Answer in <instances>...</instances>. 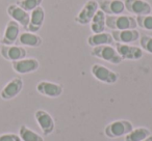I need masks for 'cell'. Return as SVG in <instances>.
Instances as JSON below:
<instances>
[{
  "instance_id": "obj_1",
  "label": "cell",
  "mask_w": 152,
  "mask_h": 141,
  "mask_svg": "<svg viewBox=\"0 0 152 141\" xmlns=\"http://www.w3.org/2000/svg\"><path fill=\"white\" fill-rule=\"evenodd\" d=\"M105 25L112 30H126L137 29V20L131 16H106Z\"/></svg>"
},
{
  "instance_id": "obj_2",
  "label": "cell",
  "mask_w": 152,
  "mask_h": 141,
  "mask_svg": "<svg viewBox=\"0 0 152 141\" xmlns=\"http://www.w3.org/2000/svg\"><path fill=\"white\" fill-rule=\"evenodd\" d=\"M92 56H95L97 58H100L102 60L110 62L112 64H120L123 61L119 53L117 52L116 48L112 45H103V46L94 47L93 50L91 51Z\"/></svg>"
},
{
  "instance_id": "obj_3",
  "label": "cell",
  "mask_w": 152,
  "mask_h": 141,
  "mask_svg": "<svg viewBox=\"0 0 152 141\" xmlns=\"http://www.w3.org/2000/svg\"><path fill=\"white\" fill-rule=\"evenodd\" d=\"M133 126L130 121L124 119L115 120V121L108 124L104 129V134L108 138H119L127 135L131 132Z\"/></svg>"
},
{
  "instance_id": "obj_4",
  "label": "cell",
  "mask_w": 152,
  "mask_h": 141,
  "mask_svg": "<svg viewBox=\"0 0 152 141\" xmlns=\"http://www.w3.org/2000/svg\"><path fill=\"white\" fill-rule=\"evenodd\" d=\"M91 73L94 78L106 84H115L119 79V75L116 72L99 63H95L92 65Z\"/></svg>"
},
{
  "instance_id": "obj_5",
  "label": "cell",
  "mask_w": 152,
  "mask_h": 141,
  "mask_svg": "<svg viewBox=\"0 0 152 141\" xmlns=\"http://www.w3.org/2000/svg\"><path fill=\"white\" fill-rule=\"evenodd\" d=\"M99 9V4L96 0H88L83 9L76 15L75 22L79 25H88L91 23L92 19Z\"/></svg>"
},
{
  "instance_id": "obj_6",
  "label": "cell",
  "mask_w": 152,
  "mask_h": 141,
  "mask_svg": "<svg viewBox=\"0 0 152 141\" xmlns=\"http://www.w3.org/2000/svg\"><path fill=\"white\" fill-rule=\"evenodd\" d=\"M34 118H36L39 127L41 128V130H42L43 134L45 136H48V135L52 134L55 128V124L53 117L48 112L42 109L37 110L34 112Z\"/></svg>"
},
{
  "instance_id": "obj_7",
  "label": "cell",
  "mask_w": 152,
  "mask_h": 141,
  "mask_svg": "<svg viewBox=\"0 0 152 141\" xmlns=\"http://www.w3.org/2000/svg\"><path fill=\"white\" fill-rule=\"evenodd\" d=\"M116 50L124 60H139L143 57L144 51L140 47L130 46L129 44H120L116 43Z\"/></svg>"
},
{
  "instance_id": "obj_8",
  "label": "cell",
  "mask_w": 152,
  "mask_h": 141,
  "mask_svg": "<svg viewBox=\"0 0 152 141\" xmlns=\"http://www.w3.org/2000/svg\"><path fill=\"white\" fill-rule=\"evenodd\" d=\"M37 91L45 97L58 98L63 95L64 87L58 83L50 82V81H40L37 84Z\"/></svg>"
},
{
  "instance_id": "obj_9",
  "label": "cell",
  "mask_w": 152,
  "mask_h": 141,
  "mask_svg": "<svg viewBox=\"0 0 152 141\" xmlns=\"http://www.w3.org/2000/svg\"><path fill=\"white\" fill-rule=\"evenodd\" d=\"M125 9L135 16L150 15L152 7L145 0H124Z\"/></svg>"
},
{
  "instance_id": "obj_10",
  "label": "cell",
  "mask_w": 152,
  "mask_h": 141,
  "mask_svg": "<svg viewBox=\"0 0 152 141\" xmlns=\"http://www.w3.org/2000/svg\"><path fill=\"white\" fill-rule=\"evenodd\" d=\"M22 88H23V80L20 77H16L7 83V85L0 93V97L2 100L9 101L17 97L21 93Z\"/></svg>"
},
{
  "instance_id": "obj_11",
  "label": "cell",
  "mask_w": 152,
  "mask_h": 141,
  "mask_svg": "<svg viewBox=\"0 0 152 141\" xmlns=\"http://www.w3.org/2000/svg\"><path fill=\"white\" fill-rule=\"evenodd\" d=\"M39 67H40V63L36 58H23L12 62V67L14 71L21 75L36 72Z\"/></svg>"
},
{
  "instance_id": "obj_12",
  "label": "cell",
  "mask_w": 152,
  "mask_h": 141,
  "mask_svg": "<svg viewBox=\"0 0 152 141\" xmlns=\"http://www.w3.org/2000/svg\"><path fill=\"white\" fill-rule=\"evenodd\" d=\"M0 54L5 60L9 61H17L20 59H23L26 57V50L23 47L15 46V45H11V46H5L2 45L0 47Z\"/></svg>"
},
{
  "instance_id": "obj_13",
  "label": "cell",
  "mask_w": 152,
  "mask_h": 141,
  "mask_svg": "<svg viewBox=\"0 0 152 141\" xmlns=\"http://www.w3.org/2000/svg\"><path fill=\"white\" fill-rule=\"evenodd\" d=\"M20 35V25L14 20L7 22L5 26L4 33L0 40V43L5 46H11L14 45L18 40V38Z\"/></svg>"
},
{
  "instance_id": "obj_14",
  "label": "cell",
  "mask_w": 152,
  "mask_h": 141,
  "mask_svg": "<svg viewBox=\"0 0 152 141\" xmlns=\"http://www.w3.org/2000/svg\"><path fill=\"white\" fill-rule=\"evenodd\" d=\"M99 4V9H101L107 16L122 15L125 11L124 1L122 0H102Z\"/></svg>"
},
{
  "instance_id": "obj_15",
  "label": "cell",
  "mask_w": 152,
  "mask_h": 141,
  "mask_svg": "<svg viewBox=\"0 0 152 141\" xmlns=\"http://www.w3.org/2000/svg\"><path fill=\"white\" fill-rule=\"evenodd\" d=\"M7 15L12 18V20L17 22L19 25H21L22 27H24L26 29L28 23H29V13L26 11H24L23 9H21L20 7H18L17 4H10L7 9Z\"/></svg>"
},
{
  "instance_id": "obj_16",
  "label": "cell",
  "mask_w": 152,
  "mask_h": 141,
  "mask_svg": "<svg viewBox=\"0 0 152 141\" xmlns=\"http://www.w3.org/2000/svg\"><path fill=\"white\" fill-rule=\"evenodd\" d=\"M29 15V23L26 27V30L32 32V33H36L43 26L45 20V11L42 7H39L34 9L32 12H30Z\"/></svg>"
},
{
  "instance_id": "obj_17",
  "label": "cell",
  "mask_w": 152,
  "mask_h": 141,
  "mask_svg": "<svg viewBox=\"0 0 152 141\" xmlns=\"http://www.w3.org/2000/svg\"><path fill=\"white\" fill-rule=\"evenodd\" d=\"M110 34L115 42L120 44H130L137 42L140 38V32L137 29L113 30Z\"/></svg>"
},
{
  "instance_id": "obj_18",
  "label": "cell",
  "mask_w": 152,
  "mask_h": 141,
  "mask_svg": "<svg viewBox=\"0 0 152 141\" xmlns=\"http://www.w3.org/2000/svg\"><path fill=\"white\" fill-rule=\"evenodd\" d=\"M18 43L22 46L26 47H31V48H38L42 45L43 40L40 35L32 32H22L20 33L19 38H18Z\"/></svg>"
},
{
  "instance_id": "obj_19",
  "label": "cell",
  "mask_w": 152,
  "mask_h": 141,
  "mask_svg": "<svg viewBox=\"0 0 152 141\" xmlns=\"http://www.w3.org/2000/svg\"><path fill=\"white\" fill-rule=\"evenodd\" d=\"M112 34L108 32H101V33H93L88 38V45L91 47L103 46V45H113L114 43Z\"/></svg>"
},
{
  "instance_id": "obj_20",
  "label": "cell",
  "mask_w": 152,
  "mask_h": 141,
  "mask_svg": "<svg viewBox=\"0 0 152 141\" xmlns=\"http://www.w3.org/2000/svg\"><path fill=\"white\" fill-rule=\"evenodd\" d=\"M105 19L106 15L101 11V9H98L97 13L95 14V16L93 17L91 21V30L93 33H101L104 32L106 25H105Z\"/></svg>"
},
{
  "instance_id": "obj_21",
  "label": "cell",
  "mask_w": 152,
  "mask_h": 141,
  "mask_svg": "<svg viewBox=\"0 0 152 141\" xmlns=\"http://www.w3.org/2000/svg\"><path fill=\"white\" fill-rule=\"evenodd\" d=\"M151 135L149 129L147 128H137L132 129L131 132L125 135V141H142Z\"/></svg>"
},
{
  "instance_id": "obj_22",
  "label": "cell",
  "mask_w": 152,
  "mask_h": 141,
  "mask_svg": "<svg viewBox=\"0 0 152 141\" xmlns=\"http://www.w3.org/2000/svg\"><path fill=\"white\" fill-rule=\"evenodd\" d=\"M19 137L22 141H44L43 137L26 127L25 124H22L19 129Z\"/></svg>"
},
{
  "instance_id": "obj_23",
  "label": "cell",
  "mask_w": 152,
  "mask_h": 141,
  "mask_svg": "<svg viewBox=\"0 0 152 141\" xmlns=\"http://www.w3.org/2000/svg\"><path fill=\"white\" fill-rule=\"evenodd\" d=\"M43 0H17L16 4L18 7H20L21 9H23L26 12H32L34 9L41 7Z\"/></svg>"
},
{
  "instance_id": "obj_24",
  "label": "cell",
  "mask_w": 152,
  "mask_h": 141,
  "mask_svg": "<svg viewBox=\"0 0 152 141\" xmlns=\"http://www.w3.org/2000/svg\"><path fill=\"white\" fill-rule=\"evenodd\" d=\"M135 20H137V24L139 27L143 28V29H145V30L152 31V16L151 15L137 16Z\"/></svg>"
},
{
  "instance_id": "obj_25",
  "label": "cell",
  "mask_w": 152,
  "mask_h": 141,
  "mask_svg": "<svg viewBox=\"0 0 152 141\" xmlns=\"http://www.w3.org/2000/svg\"><path fill=\"white\" fill-rule=\"evenodd\" d=\"M140 46L143 51L152 54V36L150 35H142L140 38Z\"/></svg>"
},
{
  "instance_id": "obj_26",
  "label": "cell",
  "mask_w": 152,
  "mask_h": 141,
  "mask_svg": "<svg viewBox=\"0 0 152 141\" xmlns=\"http://www.w3.org/2000/svg\"><path fill=\"white\" fill-rule=\"evenodd\" d=\"M0 141H22L19 135L14 133H7V134L0 135Z\"/></svg>"
},
{
  "instance_id": "obj_27",
  "label": "cell",
  "mask_w": 152,
  "mask_h": 141,
  "mask_svg": "<svg viewBox=\"0 0 152 141\" xmlns=\"http://www.w3.org/2000/svg\"><path fill=\"white\" fill-rule=\"evenodd\" d=\"M142 141H152V134L150 135L149 137H147V138L144 139V140H142Z\"/></svg>"
},
{
  "instance_id": "obj_28",
  "label": "cell",
  "mask_w": 152,
  "mask_h": 141,
  "mask_svg": "<svg viewBox=\"0 0 152 141\" xmlns=\"http://www.w3.org/2000/svg\"><path fill=\"white\" fill-rule=\"evenodd\" d=\"M0 40H1V38H0Z\"/></svg>"
}]
</instances>
